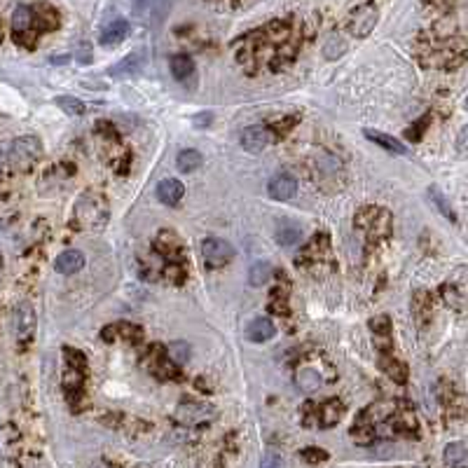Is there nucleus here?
<instances>
[{"instance_id": "7ed1b4c3", "label": "nucleus", "mask_w": 468, "mask_h": 468, "mask_svg": "<svg viewBox=\"0 0 468 468\" xmlns=\"http://www.w3.org/2000/svg\"><path fill=\"white\" fill-rule=\"evenodd\" d=\"M234 256L236 251L230 241L218 239V236H206V239L201 241V258H204V263L209 265V267H223L230 260H234Z\"/></svg>"}, {"instance_id": "473e14b6", "label": "nucleus", "mask_w": 468, "mask_h": 468, "mask_svg": "<svg viewBox=\"0 0 468 468\" xmlns=\"http://www.w3.org/2000/svg\"><path fill=\"white\" fill-rule=\"evenodd\" d=\"M90 468H112V466L108 464V461H101V459H99V461H94V464H92Z\"/></svg>"}, {"instance_id": "6ab92c4d", "label": "nucleus", "mask_w": 468, "mask_h": 468, "mask_svg": "<svg viewBox=\"0 0 468 468\" xmlns=\"http://www.w3.org/2000/svg\"><path fill=\"white\" fill-rule=\"evenodd\" d=\"M171 73L176 80H187L194 73V61L185 54H176L171 59Z\"/></svg>"}, {"instance_id": "c85d7f7f", "label": "nucleus", "mask_w": 468, "mask_h": 468, "mask_svg": "<svg viewBox=\"0 0 468 468\" xmlns=\"http://www.w3.org/2000/svg\"><path fill=\"white\" fill-rule=\"evenodd\" d=\"M75 59H78V63H85V66H87V63H92V47L82 43V45H80L78 57H75Z\"/></svg>"}, {"instance_id": "b1692460", "label": "nucleus", "mask_w": 468, "mask_h": 468, "mask_svg": "<svg viewBox=\"0 0 468 468\" xmlns=\"http://www.w3.org/2000/svg\"><path fill=\"white\" fill-rule=\"evenodd\" d=\"M269 274H272V267H269V263H256L251 267V274H248V279H251V286H263L265 281L269 279Z\"/></svg>"}, {"instance_id": "c756f323", "label": "nucleus", "mask_w": 468, "mask_h": 468, "mask_svg": "<svg viewBox=\"0 0 468 468\" xmlns=\"http://www.w3.org/2000/svg\"><path fill=\"white\" fill-rule=\"evenodd\" d=\"M66 354H68V360H70V363H78L80 368H85V358H82V354H80V352H73V349H66Z\"/></svg>"}, {"instance_id": "f3484780", "label": "nucleus", "mask_w": 468, "mask_h": 468, "mask_svg": "<svg viewBox=\"0 0 468 468\" xmlns=\"http://www.w3.org/2000/svg\"><path fill=\"white\" fill-rule=\"evenodd\" d=\"M342 412H345V405H342L340 400H335V398H333V400L323 403L321 414H318V424H321L323 429H330V426L340 424Z\"/></svg>"}, {"instance_id": "a878e982", "label": "nucleus", "mask_w": 468, "mask_h": 468, "mask_svg": "<svg viewBox=\"0 0 468 468\" xmlns=\"http://www.w3.org/2000/svg\"><path fill=\"white\" fill-rule=\"evenodd\" d=\"M429 197L434 199L436 204H438V211H440L442 216L449 218V221H457V216H454V211L449 209V201H447L445 197H442V194H440V190H438L436 185H431V187H429Z\"/></svg>"}, {"instance_id": "2f4dec72", "label": "nucleus", "mask_w": 468, "mask_h": 468, "mask_svg": "<svg viewBox=\"0 0 468 468\" xmlns=\"http://www.w3.org/2000/svg\"><path fill=\"white\" fill-rule=\"evenodd\" d=\"M211 120H213V115H211V112H204V115L194 117V124H197V127H204V124H209Z\"/></svg>"}, {"instance_id": "f8f14e48", "label": "nucleus", "mask_w": 468, "mask_h": 468, "mask_svg": "<svg viewBox=\"0 0 468 468\" xmlns=\"http://www.w3.org/2000/svg\"><path fill=\"white\" fill-rule=\"evenodd\" d=\"M183 192H185V187H183V183L179 179H164L157 185V199L167 206L179 204L183 199Z\"/></svg>"}, {"instance_id": "cd10ccee", "label": "nucleus", "mask_w": 468, "mask_h": 468, "mask_svg": "<svg viewBox=\"0 0 468 468\" xmlns=\"http://www.w3.org/2000/svg\"><path fill=\"white\" fill-rule=\"evenodd\" d=\"M302 459H307V461H312V464H316V461L328 459V454H325L323 449H318V447H309V449H305V452H302Z\"/></svg>"}, {"instance_id": "5701e85b", "label": "nucleus", "mask_w": 468, "mask_h": 468, "mask_svg": "<svg viewBox=\"0 0 468 468\" xmlns=\"http://www.w3.org/2000/svg\"><path fill=\"white\" fill-rule=\"evenodd\" d=\"M167 354H169L171 363L183 365V363H187V360H190V345H187V342H183V340H176V342H171V345L167 347Z\"/></svg>"}, {"instance_id": "dca6fc26", "label": "nucleus", "mask_w": 468, "mask_h": 468, "mask_svg": "<svg viewBox=\"0 0 468 468\" xmlns=\"http://www.w3.org/2000/svg\"><path fill=\"white\" fill-rule=\"evenodd\" d=\"M445 464L449 468H466L468 464V452H466V442L457 440V442H449L445 447V454H442Z\"/></svg>"}, {"instance_id": "ddd939ff", "label": "nucleus", "mask_w": 468, "mask_h": 468, "mask_svg": "<svg viewBox=\"0 0 468 468\" xmlns=\"http://www.w3.org/2000/svg\"><path fill=\"white\" fill-rule=\"evenodd\" d=\"M365 139H370L372 143L382 145L384 150L391 152V155H407V147L400 143V141H396L394 136L389 134H382V132H375V129H365Z\"/></svg>"}, {"instance_id": "39448f33", "label": "nucleus", "mask_w": 468, "mask_h": 468, "mask_svg": "<svg viewBox=\"0 0 468 468\" xmlns=\"http://www.w3.org/2000/svg\"><path fill=\"white\" fill-rule=\"evenodd\" d=\"M387 209H379V206H368V209H363L356 216V227L363 230L365 234L370 236V239H382V236H387L391 232V221H384L379 223V218L387 216Z\"/></svg>"}, {"instance_id": "aec40b11", "label": "nucleus", "mask_w": 468, "mask_h": 468, "mask_svg": "<svg viewBox=\"0 0 468 468\" xmlns=\"http://www.w3.org/2000/svg\"><path fill=\"white\" fill-rule=\"evenodd\" d=\"M302 236V230L298 227L295 223H281L279 230H276V241H279L281 246H293L298 244Z\"/></svg>"}, {"instance_id": "7c9ffc66", "label": "nucleus", "mask_w": 468, "mask_h": 468, "mask_svg": "<svg viewBox=\"0 0 468 468\" xmlns=\"http://www.w3.org/2000/svg\"><path fill=\"white\" fill-rule=\"evenodd\" d=\"M263 468H283V464L276 457H272V454H269V457L263 459Z\"/></svg>"}, {"instance_id": "a211bd4d", "label": "nucleus", "mask_w": 468, "mask_h": 468, "mask_svg": "<svg viewBox=\"0 0 468 468\" xmlns=\"http://www.w3.org/2000/svg\"><path fill=\"white\" fill-rule=\"evenodd\" d=\"M141 68H143V57L129 54V57H124L117 66L110 68V75H134V73H139Z\"/></svg>"}, {"instance_id": "2eb2a0df", "label": "nucleus", "mask_w": 468, "mask_h": 468, "mask_svg": "<svg viewBox=\"0 0 468 468\" xmlns=\"http://www.w3.org/2000/svg\"><path fill=\"white\" fill-rule=\"evenodd\" d=\"M211 407L209 405H199V403H190V405H181L179 407V419L185 424H197L204 422V419L211 417Z\"/></svg>"}, {"instance_id": "6e6552de", "label": "nucleus", "mask_w": 468, "mask_h": 468, "mask_svg": "<svg viewBox=\"0 0 468 468\" xmlns=\"http://www.w3.org/2000/svg\"><path fill=\"white\" fill-rule=\"evenodd\" d=\"M267 192H269L272 199L288 201V199H293L295 194H298V181H295L290 174H279V176H274V179L269 181Z\"/></svg>"}, {"instance_id": "412c9836", "label": "nucleus", "mask_w": 468, "mask_h": 468, "mask_svg": "<svg viewBox=\"0 0 468 468\" xmlns=\"http://www.w3.org/2000/svg\"><path fill=\"white\" fill-rule=\"evenodd\" d=\"M201 162H204V157H201L199 150H183L179 159H176V164H179L181 171H185V174H190V171H197L201 167Z\"/></svg>"}, {"instance_id": "9d476101", "label": "nucleus", "mask_w": 468, "mask_h": 468, "mask_svg": "<svg viewBox=\"0 0 468 468\" xmlns=\"http://www.w3.org/2000/svg\"><path fill=\"white\" fill-rule=\"evenodd\" d=\"M274 335H276L274 323H272L269 318H265V316H256L251 323L246 325V337L251 342H258V345H263V342H269Z\"/></svg>"}, {"instance_id": "9b49d317", "label": "nucleus", "mask_w": 468, "mask_h": 468, "mask_svg": "<svg viewBox=\"0 0 468 468\" xmlns=\"http://www.w3.org/2000/svg\"><path fill=\"white\" fill-rule=\"evenodd\" d=\"M129 33V23L127 19H112L110 23H105L103 31H101V45L103 47H115L120 45Z\"/></svg>"}, {"instance_id": "f03ea898", "label": "nucleus", "mask_w": 468, "mask_h": 468, "mask_svg": "<svg viewBox=\"0 0 468 468\" xmlns=\"http://www.w3.org/2000/svg\"><path fill=\"white\" fill-rule=\"evenodd\" d=\"M43 155V143L35 136H21V139H14L10 145V164L19 171L31 169L35 162Z\"/></svg>"}, {"instance_id": "bb28decb", "label": "nucleus", "mask_w": 468, "mask_h": 468, "mask_svg": "<svg viewBox=\"0 0 468 468\" xmlns=\"http://www.w3.org/2000/svg\"><path fill=\"white\" fill-rule=\"evenodd\" d=\"M370 328L375 330L377 335L389 337V330H391V321H389V316H377V318H372Z\"/></svg>"}, {"instance_id": "f257e3e1", "label": "nucleus", "mask_w": 468, "mask_h": 468, "mask_svg": "<svg viewBox=\"0 0 468 468\" xmlns=\"http://www.w3.org/2000/svg\"><path fill=\"white\" fill-rule=\"evenodd\" d=\"M75 221L85 230H103L108 223V204L101 194L87 192L75 204Z\"/></svg>"}, {"instance_id": "20e7f679", "label": "nucleus", "mask_w": 468, "mask_h": 468, "mask_svg": "<svg viewBox=\"0 0 468 468\" xmlns=\"http://www.w3.org/2000/svg\"><path fill=\"white\" fill-rule=\"evenodd\" d=\"M377 17H379L377 5L372 3H363L358 8H354L352 14H349V33L354 38H368L372 28L377 26Z\"/></svg>"}, {"instance_id": "0eeeda50", "label": "nucleus", "mask_w": 468, "mask_h": 468, "mask_svg": "<svg viewBox=\"0 0 468 468\" xmlns=\"http://www.w3.org/2000/svg\"><path fill=\"white\" fill-rule=\"evenodd\" d=\"M272 141H274L272 139V132L267 127H263V124H253V127H246L244 132H241V145H244V150L248 152H263Z\"/></svg>"}, {"instance_id": "423d86ee", "label": "nucleus", "mask_w": 468, "mask_h": 468, "mask_svg": "<svg viewBox=\"0 0 468 468\" xmlns=\"http://www.w3.org/2000/svg\"><path fill=\"white\" fill-rule=\"evenodd\" d=\"M14 335L19 342H28L35 333V309L31 307V302H19L14 309Z\"/></svg>"}, {"instance_id": "4468645a", "label": "nucleus", "mask_w": 468, "mask_h": 468, "mask_svg": "<svg viewBox=\"0 0 468 468\" xmlns=\"http://www.w3.org/2000/svg\"><path fill=\"white\" fill-rule=\"evenodd\" d=\"M35 23V10L28 8V5H19L12 14V28H14L17 35H26L31 31V26Z\"/></svg>"}, {"instance_id": "4be33fe9", "label": "nucleus", "mask_w": 468, "mask_h": 468, "mask_svg": "<svg viewBox=\"0 0 468 468\" xmlns=\"http://www.w3.org/2000/svg\"><path fill=\"white\" fill-rule=\"evenodd\" d=\"M54 103L66 112V115H73V117L85 115V110H87V105L82 103L78 96H59V99H54Z\"/></svg>"}, {"instance_id": "1a4fd4ad", "label": "nucleus", "mask_w": 468, "mask_h": 468, "mask_svg": "<svg viewBox=\"0 0 468 468\" xmlns=\"http://www.w3.org/2000/svg\"><path fill=\"white\" fill-rule=\"evenodd\" d=\"M82 267H85V253L75 251V248L63 251L61 256L57 258V263H54V269L59 272V274H63V276L78 274Z\"/></svg>"}, {"instance_id": "393cba45", "label": "nucleus", "mask_w": 468, "mask_h": 468, "mask_svg": "<svg viewBox=\"0 0 468 468\" xmlns=\"http://www.w3.org/2000/svg\"><path fill=\"white\" fill-rule=\"evenodd\" d=\"M298 384L302 391H316L321 387V375H316L314 370H300L298 372Z\"/></svg>"}]
</instances>
